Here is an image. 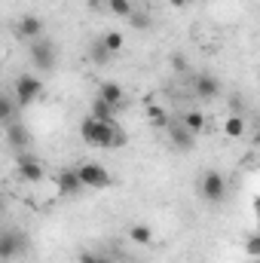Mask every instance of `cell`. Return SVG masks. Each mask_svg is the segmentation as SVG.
Here are the masks:
<instances>
[{"instance_id":"obj_15","label":"cell","mask_w":260,"mask_h":263,"mask_svg":"<svg viewBox=\"0 0 260 263\" xmlns=\"http://www.w3.org/2000/svg\"><path fill=\"white\" fill-rule=\"evenodd\" d=\"M101 43H104V49H107L110 55H117V52H123V46H126V37H123V31H104Z\"/></svg>"},{"instance_id":"obj_14","label":"cell","mask_w":260,"mask_h":263,"mask_svg":"<svg viewBox=\"0 0 260 263\" xmlns=\"http://www.w3.org/2000/svg\"><path fill=\"white\" fill-rule=\"evenodd\" d=\"M224 135L230 138V141H239V138H245V132H248V126H245V117H239V114H230L227 120H224Z\"/></svg>"},{"instance_id":"obj_28","label":"cell","mask_w":260,"mask_h":263,"mask_svg":"<svg viewBox=\"0 0 260 263\" xmlns=\"http://www.w3.org/2000/svg\"><path fill=\"white\" fill-rule=\"evenodd\" d=\"M257 211H260V199H257Z\"/></svg>"},{"instance_id":"obj_27","label":"cell","mask_w":260,"mask_h":263,"mask_svg":"<svg viewBox=\"0 0 260 263\" xmlns=\"http://www.w3.org/2000/svg\"><path fill=\"white\" fill-rule=\"evenodd\" d=\"M169 3H172L175 9H184V6H187V0H169Z\"/></svg>"},{"instance_id":"obj_12","label":"cell","mask_w":260,"mask_h":263,"mask_svg":"<svg viewBox=\"0 0 260 263\" xmlns=\"http://www.w3.org/2000/svg\"><path fill=\"white\" fill-rule=\"evenodd\" d=\"M98 98H104V101L114 104L117 110H123V104H126V92H123V86L114 83V80H104V83L98 86Z\"/></svg>"},{"instance_id":"obj_16","label":"cell","mask_w":260,"mask_h":263,"mask_svg":"<svg viewBox=\"0 0 260 263\" xmlns=\"http://www.w3.org/2000/svg\"><path fill=\"white\" fill-rule=\"evenodd\" d=\"M129 239L135 242V245H150V242H153V230H150L147 223H132Z\"/></svg>"},{"instance_id":"obj_23","label":"cell","mask_w":260,"mask_h":263,"mask_svg":"<svg viewBox=\"0 0 260 263\" xmlns=\"http://www.w3.org/2000/svg\"><path fill=\"white\" fill-rule=\"evenodd\" d=\"M92 55H95V62H98V65H104V62H110V52L104 49V43H98V46L92 49Z\"/></svg>"},{"instance_id":"obj_29","label":"cell","mask_w":260,"mask_h":263,"mask_svg":"<svg viewBox=\"0 0 260 263\" xmlns=\"http://www.w3.org/2000/svg\"><path fill=\"white\" fill-rule=\"evenodd\" d=\"M251 263H260V257H257V260H251Z\"/></svg>"},{"instance_id":"obj_18","label":"cell","mask_w":260,"mask_h":263,"mask_svg":"<svg viewBox=\"0 0 260 263\" xmlns=\"http://www.w3.org/2000/svg\"><path fill=\"white\" fill-rule=\"evenodd\" d=\"M114 114H117V107L107 104L104 98H95V101H92V117H95V120H107V123H114Z\"/></svg>"},{"instance_id":"obj_9","label":"cell","mask_w":260,"mask_h":263,"mask_svg":"<svg viewBox=\"0 0 260 263\" xmlns=\"http://www.w3.org/2000/svg\"><path fill=\"white\" fill-rule=\"evenodd\" d=\"M193 92H196V98L211 101V98H217V95H220V80H217L214 73H196Z\"/></svg>"},{"instance_id":"obj_7","label":"cell","mask_w":260,"mask_h":263,"mask_svg":"<svg viewBox=\"0 0 260 263\" xmlns=\"http://www.w3.org/2000/svg\"><path fill=\"white\" fill-rule=\"evenodd\" d=\"M165 129H169V144H172L175 150L187 153V150H193V147H196V135L187 129L184 123H169Z\"/></svg>"},{"instance_id":"obj_19","label":"cell","mask_w":260,"mask_h":263,"mask_svg":"<svg viewBox=\"0 0 260 263\" xmlns=\"http://www.w3.org/2000/svg\"><path fill=\"white\" fill-rule=\"evenodd\" d=\"M181 123H184L187 129L193 132V135H199V132H205V117H202V110H184Z\"/></svg>"},{"instance_id":"obj_22","label":"cell","mask_w":260,"mask_h":263,"mask_svg":"<svg viewBox=\"0 0 260 263\" xmlns=\"http://www.w3.org/2000/svg\"><path fill=\"white\" fill-rule=\"evenodd\" d=\"M129 22L132 28H150V15H144V12H132Z\"/></svg>"},{"instance_id":"obj_24","label":"cell","mask_w":260,"mask_h":263,"mask_svg":"<svg viewBox=\"0 0 260 263\" xmlns=\"http://www.w3.org/2000/svg\"><path fill=\"white\" fill-rule=\"evenodd\" d=\"M172 67H175L178 73H184V70H187V55H181V52H175V55H172Z\"/></svg>"},{"instance_id":"obj_6","label":"cell","mask_w":260,"mask_h":263,"mask_svg":"<svg viewBox=\"0 0 260 263\" xmlns=\"http://www.w3.org/2000/svg\"><path fill=\"white\" fill-rule=\"evenodd\" d=\"M25 248H28V239H25L22 233L3 230V236H0V257H3V260L12 263L18 254H25Z\"/></svg>"},{"instance_id":"obj_20","label":"cell","mask_w":260,"mask_h":263,"mask_svg":"<svg viewBox=\"0 0 260 263\" xmlns=\"http://www.w3.org/2000/svg\"><path fill=\"white\" fill-rule=\"evenodd\" d=\"M107 6H110V12H114V15H120V18H129L132 12H135L132 0H107Z\"/></svg>"},{"instance_id":"obj_13","label":"cell","mask_w":260,"mask_h":263,"mask_svg":"<svg viewBox=\"0 0 260 263\" xmlns=\"http://www.w3.org/2000/svg\"><path fill=\"white\" fill-rule=\"evenodd\" d=\"M6 141H9V147H12V150L25 153V147L31 144V135L25 132V126H18V123H9V126H6Z\"/></svg>"},{"instance_id":"obj_10","label":"cell","mask_w":260,"mask_h":263,"mask_svg":"<svg viewBox=\"0 0 260 263\" xmlns=\"http://www.w3.org/2000/svg\"><path fill=\"white\" fill-rule=\"evenodd\" d=\"M55 187H59L62 196H80V190H86L83 181H80V175H77V168L59 172V175H55Z\"/></svg>"},{"instance_id":"obj_25","label":"cell","mask_w":260,"mask_h":263,"mask_svg":"<svg viewBox=\"0 0 260 263\" xmlns=\"http://www.w3.org/2000/svg\"><path fill=\"white\" fill-rule=\"evenodd\" d=\"M80 263H110V260H107V257H101V254L86 251V254H80Z\"/></svg>"},{"instance_id":"obj_11","label":"cell","mask_w":260,"mask_h":263,"mask_svg":"<svg viewBox=\"0 0 260 263\" xmlns=\"http://www.w3.org/2000/svg\"><path fill=\"white\" fill-rule=\"evenodd\" d=\"M15 34H18L22 40L34 43V40H40V37H43V22H40L37 15H22V18H18V25H15Z\"/></svg>"},{"instance_id":"obj_8","label":"cell","mask_w":260,"mask_h":263,"mask_svg":"<svg viewBox=\"0 0 260 263\" xmlns=\"http://www.w3.org/2000/svg\"><path fill=\"white\" fill-rule=\"evenodd\" d=\"M15 168H18V175H22L28 184H40V181H43V175H46V172H43V165H40L31 153H18V156H15Z\"/></svg>"},{"instance_id":"obj_4","label":"cell","mask_w":260,"mask_h":263,"mask_svg":"<svg viewBox=\"0 0 260 263\" xmlns=\"http://www.w3.org/2000/svg\"><path fill=\"white\" fill-rule=\"evenodd\" d=\"M77 175H80L83 187H89V190H107V187H110V172H107L104 165H98V162H83V165H77Z\"/></svg>"},{"instance_id":"obj_5","label":"cell","mask_w":260,"mask_h":263,"mask_svg":"<svg viewBox=\"0 0 260 263\" xmlns=\"http://www.w3.org/2000/svg\"><path fill=\"white\" fill-rule=\"evenodd\" d=\"M28 55H31L34 67H40V70H52V67H55V43H52L49 37H40V40L31 43Z\"/></svg>"},{"instance_id":"obj_21","label":"cell","mask_w":260,"mask_h":263,"mask_svg":"<svg viewBox=\"0 0 260 263\" xmlns=\"http://www.w3.org/2000/svg\"><path fill=\"white\" fill-rule=\"evenodd\" d=\"M147 120L153 126H169V117H165V110L159 104H147Z\"/></svg>"},{"instance_id":"obj_17","label":"cell","mask_w":260,"mask_h":263,"mask_svg":"<svg viewBox=\"0 0 260 263\" xmlns=\"http://www.w3.org/2000/svg\"><path fill=\"white\" fill-rule=\"evenodd\" d=\"M15 95H3L0 98V120H3V126H9V123H15Z\"/></svg>"},{"instance_id":"obj_26","label":"cell","mask_w":260,"mask_h":263,"mask_svg":"<svg viewBox=\"0 0 260 263\" xmlns=\"http://www.w3.org/2000/svg\"><path fill=\"white\" fill-rule=\"evenodd\" d=\"M248 254H254V257H260V233L248 242Z\"/></svg>"},{"instance_id":"obj_1","label":"cell","mask_w":260,"mask_h":263,"mask_svg":"<svg viewBox=\"0 0 260 263\" xmlns=\"http://www.w3.org/2000/svg\"><path fill=\"white\" fill-rule=\"evenodd\" d=\"M80 138L95 147V150H110V147H123L126 144V135L120 132L117 123H107V120H95L92 114L80 123Z\"/></svg>"},{"instance_id":"obj_3","label":"cell","mask_w":260,"mask_h":263,"mask_svg":"<svg viewBox=\"0 0 260 263\" xmlns=\"http://www.w3.org/2000/svg\"><path fill=\"white\" fill-rule=\"evenodd\" d=\"M199 193H202V199L205 202H224L227 199V178L220 175V172H205L202 178H199Z\"/></svg>"},{"instance_id":"obj_2","label":"cell","mask_w":260,"mask_h":263,"mask_svg":"<svg viewBox=\"0 0 260 263\" xmlns=\"http://www.w3.org/2000/svg\"><path fill=\"white\" fill-rule=\"evenodd\" d=\"M12 95H15L18 107L34 104V101L43 95V83H40V77H34V73H18V77H15V86H12Z\"/></svg>"}]
</instances>
